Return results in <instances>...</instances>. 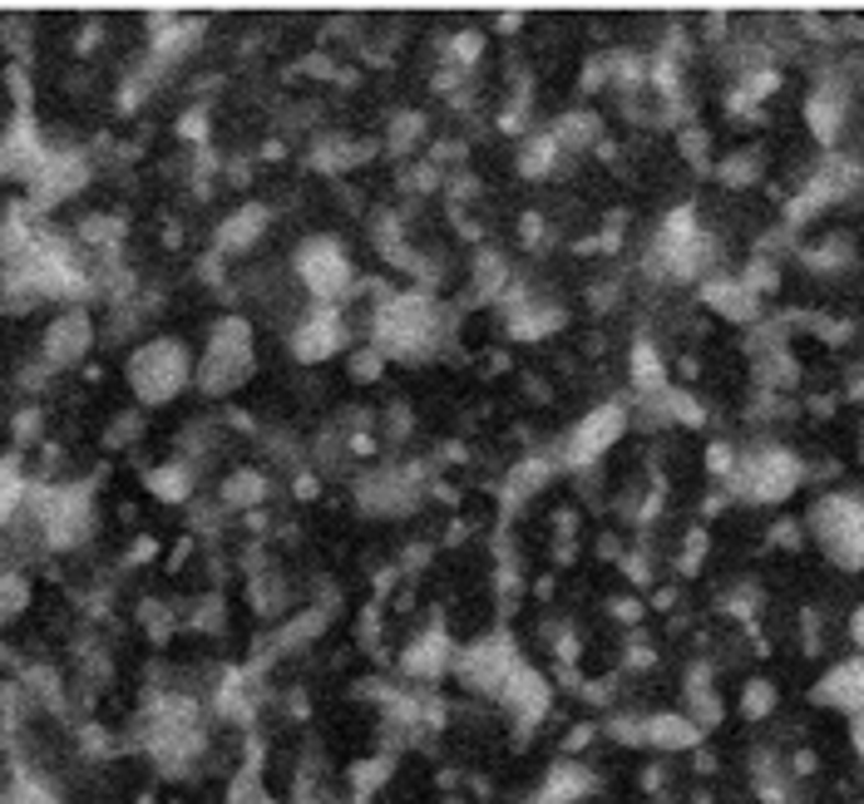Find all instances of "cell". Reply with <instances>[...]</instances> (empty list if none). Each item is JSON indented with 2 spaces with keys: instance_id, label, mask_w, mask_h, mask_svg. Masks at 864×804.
Here are the masks:
<instances>
[{
  "instance_id": "1",
  "label": "cell",
  "mask_w": 864,
  "mask_h": 804,
  "mask_svg": "<svg viewBox=\"0 0 864 804\" xmlns=\"http://www.w3.org/2000/svg\"><path fill=\"white\" fill-rule=\"evenodd\" d=\"M292 277H297V287L311 297V307H346L361 291L356 257H351L346 242L331 238V232H317V238H307L292 252Z\"/></svg>"
},
{
  "instance_id": "2",
  "label": "cell",
  "mask_w": 864,
  "mask_h": 804,
  "mask_svg": "<svg viewBox=\"0 0 864 804\" xmlns=\"http://www.w3.org/2000/svg\"><path fill=\"white\" fill-rule=\"evenodd\" d=\"M252 366H258V351H252V321L248 317H218L203 341L198 370H193V386L203 395H228V390L248 386Z\"/></svg>"
},
{
  "instance_id": "3",
  "label": "cell",
  "mask_w": 864,
  "mask_h": 804,
  "mask_svg": "<svg viewBox=\"0 0 864 804\" xmlns=\"http://www.w3.org/2000/svg\"><path fill=\"white\" fill-rule=\"evenodd\" d=\"M193 370L198 360L179 336H154L129 356V390L139 405H169L193 386Z\"/></svg>"
},
{
  "instance_id": "4",
  "label": "cell",
  "mask_w": 864,
  "mask_h": 804,
  "mask_svg": "<svg viewBox=\"0 0 864 804\" xmlns=\"http://www.w3.org/2000/svg\"><path fill=\"white\" fill-rule=\"evenodd\" d=\"M810 533L834 567H864V498L860 494H820L810 504Z\"/></svg>"
},
{
  "instance_id": "5",
  "label": "cell",
  "mask_w": 864,
  "mask_h": 804,
  "mask_svg": "<svg viewBox=\"0 0 864 804\" xmlns=\"http://www.w3.org/2000/svg\"><path fill=\"white\" fill-rule=\"evenodd\" d=\"M726 484H731V494H741L746 504H785V498L805 484V464L791 449L765 445V449H751V455L736 459Z\"/></svg>"
},
{
  "instance_id": "6",
  "label": "cell",
  "mask_w": 864,
  "mask_h": 804,
  "mask_svg": "<svg viewBox=\"0 0 864 804\" xmlns=\"http://www.w3.org/2000/svg\"><path fill=\"white\" fill-rule=\"evenodd\" d=\"M519 642L509 632H485L475 636L469 646H459L455 656V676L469 696H485V701H499V691L509 686V676L519 671Z\"/></svg>"
},
{
  "instance_id": "7",
  "label": "cell",
  "mask_w": 864,
  "mask_h": 804,
  "mask_svg": "<svg viewBox=\"0 0 864 804\" xmlns=\"http://www.w3.org/2000/svg\"><path fill=\"white\" fill-rule=\"evenodd\" d=\"M627 429V410L617 405V400H607V405L588 410L583 420H573V429L564 435V449H558V469H588L598 464V459L607 455V449L623 439Z\"/></svg>"
},
{
  "instance_id": "8",
  "label": "cell",
  "mask_w": 864,
  "mask_h": 804,
  "mask_svg": "<svg viewBox=\"0 0 864 804\" xmlns=\"http://www.w3.org/2000/svg\"><path fill=\"white\" fill-rule=\"evenodd\" d=\"M287 346H292V356H297L302 366H321V360L341 356V351L351 346L346 307H307L297 317V326H292Z\"/></svg>"
},
{
  "instance_id": "9",
  "label": "cell",
  "mask_w": 864,
  "mask_h": 804,
  "mask_svg": "<svg viewBox=\"0 0 864 804\" xmlns=\"http://www.w3.org/2000/svg\"><path fill=\"white\" fill-rule=\"evenodd\" d=\"M499 705H504L509 725L528 740V735H534L538 725L554 715V681H548L534 662H519V671L509 676V686L499 691Z\"/></svg>"
},
{
  "instance_id": "10",
  "label": "cell",
  "mask_w": 864,
  "mask_h": 804,
  "mask_svg": "<svg viewBox=\"0 0 864 804\" xmlns=\"http://www.w3.org/2000/svg\"><path fill=\"white\" fill-rule=\"evenodd\" d=\"M90 346H94V317L84 307H65L60 317L45 326L41 360L50 370H70V366H80V360L90 356Z\"/></svg>"
},
{
  "instance_id": "11",
  "label": "cell",
  "mask_w": 864,
  "mask_h": 804,
  "mask_svg": "<svg viewBox=\"0 0 864 804\" xmlns=\"http://www.w3.org/2000/svg\"><path fill=\"white\" fill-rule=\"evenodd\" d=\"M45 159H50V143H45L41 124L31 119V110H21L11 129L0 134V179L31 183L45 169Z\"/></svg>"
},
{
  "instance_id": "12",
  "label": "cell",
  "mask_w": 864,
  "mask_h": 804,
  "mask_svg": "<svg viewBox=\"0 0 864 804\" xmlns=\"http://www.w3.org/2000/svg\"><path fill=\"white\" fill-rule=\"evenodd\" d=\"M455 656L459 646L445 636V627H425V632H416L400 646V676L416 686H435L440 676L455 671Z\"/></svg>"
},
{
  "instance_id": "13",
  "label": "cell",
  "mask_w": 864,
  "mask_h": 804,
  "mask_svg": "<svg viewBox=\"0 0 864 804\" xmlns=\"http://www.w3.org/2000/svg\"><path fill=\"white\" fill-rule=\"evenodd\" d=\"M815 701L830 705V711H844L850 721L864 715V656H844V662H834L830 671L815 681Z\"/></svg>"
},
{
  "instance_id": "14",
  "label": "cell",
  "mask_w": 864,
  "mask_h": 804,
  "mask_svg": "<svg viewBox=\"0 0 864 804\" xmlns=\"http://www.w3.org/2000/svg\"><path fill=\"white\" fill-rule=\"evenodd\" d=\"M702 740H706V731L686 711H652V715H643V745H652V750H662V755L696 750Z\"/></svg>"
},
{
  "instance_id": "15",
  "label": "cell",
  "mask_w": 864,
  "mask_h": 804,
  "mask_svg": "<svg viewBox=\"0 0 864 804\" xmlns=\"http://www.w3.org/2000/svg\"><path fill=\"white\" fill-rule=\"evenodd\" d=\"M268 228H272V213L262 208V203H242L218 228V257H242V252H252L268 238Z\"/></svg>"
},
{
  "instance_id": "16",
  "label": "cell",
  "mask_w": 864,
  "mask_h": 804,
  "mask_svg": "<svg viewBox=\"0 0 864 804\" xmlns=\"http://www.w3.org/2000/svg\"><path fill=\"white\" fill-rule=\"evenodd\" d=\"M593 770L583 760H558L554 770L544 774V790L534 794V804H583L593 794Z\"/></svg>"
},
{
  "instance_id": "17",
  "label": "cell",
  "mask_w": 864,
  "mask_h": 804,
  "mask_svg": "<svg viewBox=\"0 0 864 804\" xmlns=\"http://www.w3.org/2000/svg\"><path fill=\"white\" fill-rule=\"evenodd\" d=\"M149 489L163 504H183V498H193V464L189 459H169V464H159L149 474Z\"/></svg>"
},
{
  "instance_id": "18",
  "label": "cell",
  "mask_w": 864,
  "mask_h": 804,
  "mask_svg": "<svg viewBox=\"0 0 864 804\" xmlns=\"http://www.w3.org/2000/svg\"><path fill=\"white\" fill-rule=\"evenodd\" d=\"M268 494H272V484H268V474H258V469H232L228 484H223V504L228 508H252Z\"/></svg>"
},
{
  "instance_id": "19",
  "label": "cell",
  "mask_w": 864,
  "mask_h": 804,
  "mask_svg": "<svg viewBox=\"0 0 864 804\" xmlns=\"http://www.w3.org/2000/svg\"><path fill=\"white\" fill-rule=\"evenodd\" d=\"M228 804H277V800H272V790L262 784L258 765H242V770L232 774V784H228Z\"/></svg>"
},
{
  "instance_id": "20",
  "label": "cell",
  "mask_w": 864,
  "mask_h": 804,
  "mask_svg": "<svg viewBox=\"0 0 864 804\" xmlns=\"http://www.w3.org/2000/svg\"><path fill=\"white\" fill-rule=\"evenodd\" d=\"M25 607H31V583L21 573H0V622H15Z\"/></svg>"
},
{
  "instance_id": "21",
  "label": "cell",
  "mask_w": 864,
  "mask_h": 804,
  "mask_svg": "<svg viewBox=\"0 0 864 804\" xmlns=\"http://www.w3.org/2000/svg\"><path fill=\"white\" fill-rule=\"evenodd\" d=\"M0 804H55V794L45 790L31 770H15L11 784H5V794H0Z\"/></svg>"
},
{
  "instance_id": "22",
  "label": "cell",
  "mask_w": 864,
  "mask_h": 804,
  "mask_svg": "<svg viewBox=\"0 0 864 804\" xmlns=\"http://www.w3.org/2000/svg\"><path fill=\"white\" fill-rule=\"evenodd\" d=\"M775 711V686L771 681H751L741 691V715L746 721H765V715Z\"/></svg>"
},
{
  "instance_id": "23",
  "label": "cell",
  "mask_w": 864,
  "mask_h": 804,
  "mask_svg": "<svg viewBox=\"0 0 864 804\" xmlns=\"http://www.w3.org/2000/svg\"><path fill=\"white\" fill-rule=\"evenodd\" d=\"M850 642H854V646H860V652H864V602L854 607V617H850Z\"/></svg>"
},
{
  "instance_id": "24",
  "label": "cell",
  "mask_w": 864,
  "mask_h": 804,
  "mask_svg": "<svg viewBox=\"0 0 864 804\" xmlns=\"http://www.w3.org/2000/svg\"><path fill=\"white\" fill-rule=\"evenodd\" d=\"M850 745H854V755L864 760V715H854V721H850Z\"/></svg>"
}]
</instances>
